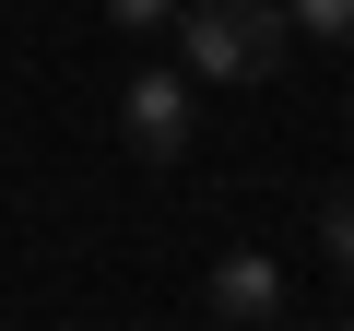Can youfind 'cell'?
<instances>
[{
  "label": "cell",
  "mask_w": 354,
  "mask_h": 331,
  "mask_svg": "<svg viewBox=\"0 0 354 331\" xmlns=\"http://www.w3.org/2000/svg\"><path fill=\"white\" fill-rule=\"evenodd\" d=\"M295 48L283 0H177V71L189 83H272Z\"/></svg>",
  "instance_id": "1"
},
{
  "label": "cell",
  "mask_w": 354,
  "mask_h": 331,
  "mask_svg": "<svg viewBox=\"0 0 354 331\" xmlns=\"http://www.w3.org/2000/svg\"><path fill=\"white\" fill-rule=\"evenodd\" d=\"M189 95H201V83L177 71V60H165V71H130V83H118V142H130L142 166H177V154H189V130H201Z\"/></svg>",
  "instance_id": "2"
},
{
  "label": "cell",
  "mask_w": 354,
  "mask_h": 331,
  "mask_svg": "<svg viewBox=\"0 0 354 331\" xmlns=\"http://www.w3.org/2000/svg\"><path fill=\"white\" fill-rule=\"evenodd\" d=\"M272 307H283V260H272V249H225V260H213V319L260 331Z\"/></svg>",
  "instance_id": "3"
},
{
  "label": "cell",
  "mask_w": 354,
  "mask_h": 331,
  "mask_svg": "<svg viewBox=\"0 0 354 331\" xmlns=\"http://www.w3.org/2000/svg\"><path fill=\"white\" fill-rule=\"evenodd\" d=\"M319 249H330V272L354 284V190H319Z\"/></svg>",
  "instance_id": "4"
},
{
  "label": "cell",
  "mask_w": 354,
  "mask_h": 331,
  "mask_svg": "<svg viewBox=\"0 0 354 331\" xmlns=\"http://www.w3.org/2000/svg\"><path fill=\"white\" fill-rule=\"evenodd\" d=\"M283 12H295L319 48H354V0H283Z\"/></svg>",
  "instance_id": "5"
},
{
  "label": "cell",
  "mask_w": 354,
  "mask_h": 331,
  "mask_svg": "<svg viewBox=\"0 0 354 331\" xmlns=\"http://www.w3.org/2000/svg\"><path fill=\"white\" fill-rule=\"evenodd\" d=\"M106 24H118V36H165V24H177V0H106Z\"/></svg>",
  "instance_id": "6"
},
{
  "label": "cell",
  "mask_w": 354,
  "mask_h": 331,
  "mask_svg": "<svg viewBox=\"0 0 354 331\" xmlns=\"http://www.w3.org/2000/svg\"><path fill=\"white\" fill-rule=\"evenodd\" d=\"M342 331H354V307H342Z\"/></svg>",
  "instance_id": "7"
},
{
  "label": "cell",
  "mask_w": 354,
  "mask_h": 331,
  "mask_svg": "<svg viewBox=\"0 0 354 331\" xmlns=\"http://www.w3.org/2000/svg\"><path fill=\"white\" fill-rule=\"evenodd\" d=\"M213 331H236V319H213Z\"/></svg>",
  "instance_id": "8"
}]
</instances>
